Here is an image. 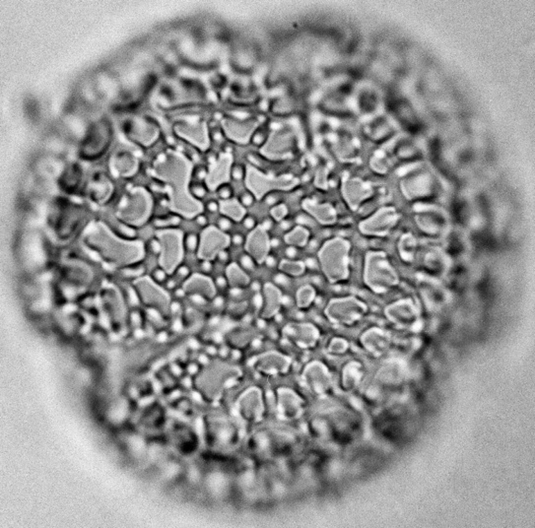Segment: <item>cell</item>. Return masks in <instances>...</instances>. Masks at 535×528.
<instances>
[{"label":"cell","mask_w":535,"mask_h":528,"mask_svg":"<svg viewBox=\"0 0 535 528\" xmlns=\"http://www.w3.org/2000/svg\"><path fill=\"white\" fill-rule=\"evenodd\" d=\"M155 172L170 189L173 210L186 218H195L202 213V204L191 195L189 188L191 165L188 159L177 152H169L159 159Z\"/></svg>","instance_id":"1"},{"label":"cell","mask_w":535,"mask_h":528,"mask_svg":"<svg viewBox=\"0 0 535 528\" xmlns=\"http://www.w3.org/2000/svg\"><path fill=\"white\" fill-rule=\"evenodd\" d=\"M231 238L220 228L207 227L198 237V258L204 261H211L219 258L227 247L230 245Z\"/></svg>","instance_id":"5"},{"label":"cell","mask_w":535,"mask_h":528,"mask_svg":"<svg viewBox=\"0 0 535 528\" xmlns=\"http://www.w3.org/2000/svg\"><path fill=\"white\" fill-rule=\"evenodd\" d=\"M301 264L302 263L285 261V263L281 264V270L290 275H299L303 271V266Z\"/></svg>","instance_id":"15"},{"label":"cell","mask_w":535,"mask_h":528,"mask_svg":"<svg viewBox=\"0 0 535 528\" xmlns=\"http://www.w3.org/2000/svg\"><path fill=\"white\" fill-rule=\"evenodd\" d=\"M184 291L200 298L211 299L216 294V286L210 278L202 274H195L186 280Z\"/></svg>","instance_id":"9"},{"label":"cell","mask_w":535,"mask_h":528,"mask_svg":"<svg viewBox=\"0 0 535 528\" xmlns=\"http://www.w3.org/2000/svg\"><path fill=\"white\" fill-rule=\"evenodd\" d=\"M219 210L227 218L240 221L246 215V209L238 200H224L218 205Z\"/></svg>","instance_id":"12"},{"label":"cell","mask_w":535,"mask_h":528,"mask_svg":"<svg viewBox=\"0 0 535 528\" xmlns=\"http://www.w3.org/2000/svg\"><path fill=\"white\" fill-rule=\"evenodd\" d=\"M297 184L298 179L292 176H270L259 172L256 168H247V188L258 200L271 191H290L295 188Z\"/></svg>","instance_id":"3"},{"label":"cell","mask_w":535,"mask_h":528,"mask_svg":"<svg viewBox=\"0 0 535 528\" xmlns=\"http://www.w3.org/2000/svg\"><path fill=\"white\" fill-rule=\"evenodd\" d=\"M233 158L230 153H222L216 160L210 165L207 174L205 175V182L208 188H220L230 181L231 167Z\"/></svg>","instance_id":"7"},{"label":"cell","mask_w":535,"mask_h":528,"mask_svg":"<svg viewBox=\"0 0 535 528\" xmlns=\"http://www.w3.org/2000/svg\"><path fill=\"white\" fill-rule=\"evenodd\" d=\"M177 132L181 134V137H186L191 143L195 144L196 147L202 149H207L208 147V137L207 126L204 123H191V125H179L177 126Z\"/></svg>","instance_id":"11"},{"label":"cell","mask_w":535,"mask_h":528,"mask_svg":"<svg viewBox=\"0 0 535 528\" xmlns=\"http://www.w3.org/2000/svg\"><path fill=\"white\" fill-rule=\"evenodd\" d=\"M245 249L256 263H261L268 258L270 252V238L263 227H256L247 236Z\"/></svg>","instance_id":"8"},{"label":"cell","mask_w":535,"mask_h":528,"mask_svg":"<svg viewBox=\"0 0 535 528\" xmlns=\"http://www.w3.org/2000/svg\"><path fill=\"white\" fill-rule=\"evenodd\" d=\"M308 234L307 231L304 230L303 228H296L293 231H291L286 236L287 244L290 245H295V247H302L306 244V240H307Z\"/></svg>","instance_id":"14"},{"label":"cell","mask_w":535,"mask_h":528,"mask_svg":"<svg viewBox=\"0 0 535 528\" xmlns=\"http://www.w3.org/2000/svg\"><path fill=\"white\" fill-rule=\"evenodd\" d=\"M322 270L331 281H340L347 277L348 271V247L341 240H333L322 247L321 254Z\"/></svg>","instance_id":"4"},{"label":"cell","mask_w":535,"mask_h":528,"mask_svg":"<svg viewBox=\"0 0 535 528\" xmlns=\"http://www.w3.org/2000/svg\"><path fill=\"white\" fill-rule=\"evenodd\" d=\"M224 123L227 135L240 143H246L258 125L254 120H227Z\"/></svg>","instance_id":"10"},{"label":"cell","mask_w":535,"mask_h":528,"mask_svg":"<svg viewBox=\"0 0 535 528\" xmlns=\"http://www.w3.org/2000/svg\"><path fill=\"white\" fill-rule=\"evenodd\" d=\"M161 252L159 254L160 267L170 275L181 267L184 254V238L177 230L168 229L157 234Z\"/></svg>","instance_id":"2"},{"label":"cell","mask_w":535,"mask_h":528,"mask_svg":"<svg viewBox=\"0 0 535 528\" xmlns=\"http://www.w3.org/2000/svg\"><path fill=\"white\" fill-rule=\"evenodd\" d=\"M286 213L287 209L284 205H279V206L274 207L273 208L272 211H271V214L273 215V217H274L277 220H281L282 218H284Z\"/></svg>","instance_id":"17"},{"label":"cell","mask_w":535,"mask_h":528,"mask_svg":"<svg viewBox=\"0 0 535 528\" xmlns=\"http://www.w3.org/2000/svg\"><path fill=\"white\" fill-rule=\"evenodd\" d=\"M227 281L232 288L242 289L249 283V278L237 264L232 263L227 270Z\"/></svg>","instance_id":"13"},{"label":"cell","mask_w":535,"mask_h":528,"mask_svg":"<svg viewBox=\"0 0 535 528\" xmlns=\"http://www.w3.org/2000/svg\"><path fill=\"white\" fill-rule=\"evenodd\" d=\"M168 273L166 272L164 270H163L162 267H158L155 268V270H153V272H152L151 278L154 280V281L156 282V283H162L164 280H166V278L168 276Z\"/></svg>","instance_id":"16"},{"label":"cell","mask_w":535,"mask_h":528,"mask_svg":"<svg viewBox=\"0 0 535 528\" xmlns=\"http://www.w3.org/2000/svg\"><path fill=\"white\" fill-rule=\"evenodd\" d=\"M293 152V137L286 130H277L271 134L268 143L261 149V153L273 160L289 157Z\"/></svg>","instance_id":"6"}]
</instances>
